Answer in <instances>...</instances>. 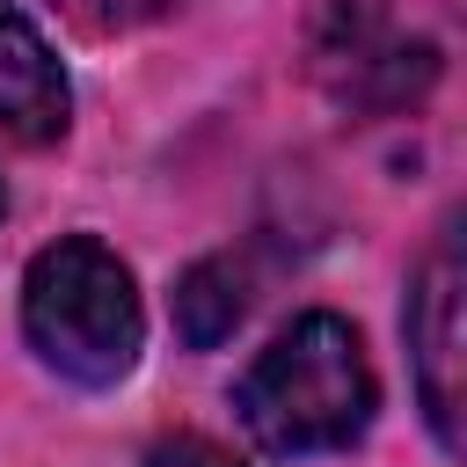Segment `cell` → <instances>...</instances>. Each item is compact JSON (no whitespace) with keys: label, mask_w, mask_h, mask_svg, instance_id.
Wrapping results in <instances>:
<instances>
[{"label":"cell","mask_w":467,"mask_h":467,"mask_svg":"<svg viewBox=\"0 0 467 467\" xmlns=\"http://www.w3.org/2000/svg\"><path fill=\"white\" fill-rule=\"evenodd\" d=\"M146 467H241L219 438H204V431H168L153 452H146Z\"/></svg>","instance_id":"6"},{"label":"cell","mask_w":467,"mask_h":467,"mask_svg":"<svg viewBox=\"0 0 467 467\" xmlns=\"http://www.w3.org/2000/svg\"><path fill=\"white\" fill-rule=\"evenodd\" d=\"M234 409L263 452L306 460V452H343L365 438V423L379 409V379L343 314H299L241 372Z\"/></svg>","instance_id":"1"},{"label":"cell","mask_w":467,"mask_h":467,"mask_svg":"<svg viewBox=\"0 0 467 467\" xmlns=\"http://www.w3.org/2000/svg\"><path fill=\"white\" fill-rule=\"evenodd\" d=\"M241 328V277L226 263H190L175 285V336L190 350H219Z\"/></svg>","instance_id":"5"},{"label":"cell","mask_w":467,"mask_h":467,"mask_svg":"<svg viewBox=\"0 0 467 467\" xmlns=\"http://www.w3.org/2000/svg\"><path fill=\"white\" fill-rule=\"evenodd\" d=\"M0 212H7V190H0Z\"/></svg>","instance_id":"7"},{"label":"cell","mask_w":467,"mask_h":467,"mask_svg":"<svg viewBox=\"0 0 467 467\" xmlns=\"http://www.w3.org/2000/svg\"><path fill=\"white\" fill-rule=\"evenodd\" d=\"M73 124V88L44 29L0 0V139L15 146H51Z\"/></svg>","instance_id":"4"},{"label":"cell","mask_w":467,"mask_h":467,"mask_svg":"<svg viewBox=\"0 0 467 467\" xmlns=\"http://www.w3.org/2000/svg\"><path fill=\"white\" fill-rule=\"evenodd\" d=\"M22 336L73 387L131 379L146 350V306H139L131 263L95 234H58L22 270Z\"/></svg>","instance_id":"2"},{"label":"cell","mask_w":467,"mask_h":467,"mask_svg":"<svg viewBox=\"0 0 467 467\" xmlns=\"http://www.w3.org/2000/svg\"><path fill=\"white\" fill-rule=\"evenodd\" d=\"M409 358H416V394L445 452H460V263L438 248L416 270L409 292Z\"/></svg>","instance_id":"3"}]
</instances>
